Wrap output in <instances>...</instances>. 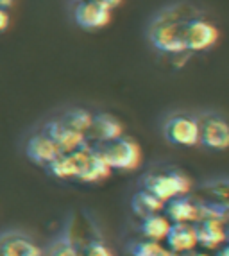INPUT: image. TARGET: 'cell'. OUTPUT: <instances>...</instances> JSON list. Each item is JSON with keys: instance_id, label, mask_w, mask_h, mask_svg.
I'll list each match as a JSON object with an SVG mask.
<instances>
[{"instance_id": "26", "label": "cell", "mask_w": 229, "mask_h": 256, "mask_svg": "<svg viewBox=\"0 0 229 256\" xmlns=\"http://www.w3.org/2000/svg\"><path fill=\"white\" fill-rule=\"evenodd\" d=\"M224 230H226V238L229 240V215H228V218H226V222H224Z\"/></svg>"}, {"instance_id": "4", "label": "cell", "mask_w": 229, "mask_h": 256, "mask_svg": "<svg viewBox=\"0 0 229 256\" xmlns=\"http://www.w3.org/2000/svg\"><path fill=\"white\" fill-rule=\"evenodd\" d=\"M163 136L178 147L199 146V118L188 113H176L163 124Z\"/></svg>"}, {"instance_id": "13", "label": "cell", "mask_w": 229, "mask_h": 256, "mask_svg": "<svg viewBox=\"0 0 229 256\" xmlns=\"http://www.w3.org/2000/svg\"><path fill=\"white\" fill-rule=\"evenodd\" d=\"M194 230H196L197 236V246L210 251H216V249L224 246L228 242L226 238V230L224 222L213 220V218H199L194 222Z\"/></svg>"}, {"instance_id": "1", "label": "cell", "mask_w": 229, "mask_h": 256, "mask_svg": "<svg viewBox=\"0 0 229 256\" xmlns=\"http://www.w3.org/2000/svg\"><path fill=\"white\" fill-rule=\"evenodd\" d=\"M184 4H174L162 9L147 27L148 43L162 54H182L184 48V26L190 16L182 11Z\"/></svg>"}, {"instance_id": "19", "label": "cell", "mask_w": 229, "mask_h": 256, "mask_svg": "<svg viewBox=\"0 0 229 256\" xmlns=\"http://www.w3.org/2000/svg\"><path fill=\"white\" fill-rule=\"evenodd\" d=\"M129 256H181L179 252L170 251L168 248L162 246V242L154 240H136L128 246Z\"/></svg>"}, {"instance_id": "7", "label": "cell", "mask_w": 229, "mask_h": 256, "mask_svg": "<svg viewBox=\"0 0 229 256\" xmlns=\"http://www.w3.org/2000/svg\"><path fill=\"white\" fill-rule=\"evenodd\" d=\"M199 146L210 150L229 149V122L216 113L199 118Z\"/></svg>"}, {"instance_id": "29", "label": "cell", "mask_w": 229, "mask_h": 256, "mask_svg": "<svg viewBox=\"0 0 229 256\" xmlns=\"http://www.w3.org/2000/svg\"><path fill=\"white\" fill-rule=\"evenodd\" d=\"M228 242H229V240H228Z\"/></svg>"}, {"instance_id": "5", "label": "cell", "mask_w": 229, "mask_h": 256, "mask_svg": "<svg viewBox=\"0 0 229 256\" xmlns=\"http://www.w3.org/2000/svg\"><path fill=\"white\" fill-rule=\"evenodd\" d=\"M218 29L215 24L197 14H192L184 26V48L186 52H206L218 42Z\"/></svg>"}, {"instance_id": "17", "label": "cell", "mask_w": 229, "mask_h": 256, "mask_svg": "<svg viewBox=\"0 0 229 256\" xmlns=\"http://www.w3.org/2000/svg\"><path fill=\"white\" fill-rule=\"evenodd\" d=\"M172 222L166 218V215L163 214H154L144 217L140 222V231L142 235L147 240H154V242H165L166 233L170 230Z\"/></svg>"}, {"instance_id": "10", "label": "cell", "mask_w": 229, "mask_h": 256, "mask_svg": "<svg viewBox=\"0 0 229 256\" xmlns=\"http://www.w3.org/2000/svg\"><path fill=\"white\" fill-rule=\"evenodd\" d=\"M60 154H61V150L58 149L54 140H52L48 134H45L43 131L29 136V140L26 142V156L34 165H40L47 168Z\"/></svg>"}, {"instance_id": "2", "label": "cell", "mask_w": 229, "mask_h": 256, "mask_svg": "<svg viewBox=\"0 0 229 256\" xmlns=\"http://www.w3.org/2000/svg\"><path fill=\"white\" fill-rule=\"evenodd\" d=\"M98 150L102 158L106 160L111 170L132 172L142 165L144 152L140 144L129 136H120L116 140L104 142V144H92Z\"/></svg>"}, {"instance_id": "15", "label": "cell", "mask_w": 229, "mask_h": 256, "mask_svg": "<svg viewBox=\"0 0 229 256\" xmlns=\"http://www.w3.org/2000/svg\"><path fill=\"white\" fill-rule=\"evenodd\" d=\"M163 212H165L166 218L170 222H188V224H194V222L199 220V204L194 202L192 199H188L186 196H179L166 201Z\"/></svg>"}, {"instance_id": "3", "label": "cell", "mask_w": 229, "mask_h": 256, "mask_svg": "<svg viewBox=\"0 0 229 256\" xmlns=\"http://www.w3.org/2000/svg\"><path fill=\"white\" fill-rule=\"evenodd\" d=\"M142 188L154 194L160 201L166 202L179 196H186L192 190V180L181 170H166V172H150L144 176Z\"/></svg>"}, {"instance_id": "25", "label": "cell", "mask_w": 229, "mask_h": 256, "mask_svg": "<svg viewBox=\"0 0 229 256\" xmlns=\"http://www.w3.org/2000/svg\"><path fill=\"white\" fill-rule=\"evenodd\" d=\"M11 4H13V0H0V8H4V9H9Z\"/></svg>"}, {"instance_id": "6", "label": "cell", "mask_w": 229, "mask_h": 256, "mask_svg": "<svg viewBox=\"0 0 229 256\" xmlns=\"http://www.w3.org/2000/svg\"><path fill=\"white\" fill-rule=\"evenodd\" d=\"M77 163V181L81 183H100V181L108 180L111 176V168L106 163V160L102 158L98 150L95 149L92 144L88 147H82L79 150H74Z\"/></svg>"}, {"instance_id": "22", "label": "cell", "mask_w": 229, "mask_h": 256, "mask_svg": "<svg viewBox=\"0 0 229 256\" xmlns=\"http://www.w3.org/2000/svg\"><path fill=\"white\" fill-rule=\"evenodd\" d=\"M8 27H9V13H8V9L0 8V32H4Z\"/></svg>"}, {"instance_id": "24", "label": "cell", "mask_w": 229, "mask_h": 256, "mask_svg": "<svg viewBox=\"0 0 229 256\" xmlns=\"http://www.w3.org/2000/svg\"><path fill=\"white\" fill-rule=\"evenodd\" d=\"M215 256H229V242H226L224 246L216 249V254Z\"/></svg>"}, {"instance_id": "28", "label": "cell", "mask_w": 229, "mask_h": 256, "mask_svg": "<svg viewBox=\"0 0 229 256\" xmlns=\"http://www.w3.org/2000/svg\"><path fill=\"white\" fill-rule=\"evenodd\" d=\"M77 2H79V0H77Z\"/></svg>"}, {"instance_id": "9", "label": "cell", "mask_w": 229, "mask_h": 256, "mask_svg": "<svg viewBox=\"0 0 229 256\" xmlns=\"http://www.w3.org/2000/svg\"><path fill=\"white\" fill-rule=\"evenodd\" d=\"M42 131L54 140V144L58 146V149L61 150V154L74 152V150H79V149H82V147L90 146V140L86 134L66 128L60 118L47 122V124L43 126Z\"/></svg>"}, {"instance_id": "14", "label": "cell", "mask_w": 229, "mask_h": 256, "mask_svg": "<svg viewBox=\"0 0 229 256\" xmlns=\"http://www.w3.org/2000/svg\"><path fill=\"white\" fill-rule=\"evenodd\" d=\"M165 244L170 251L179 252V254H186V252L194 251L197 248V236H196V230H194V224H188V222H172L168 233H166Z\"/></svg>"}, {"instance_id": "18", "label": "cell", "mask_w": 229, "mask_h": 256, "mask_svg": "<svg viewBox=\"0 0 229 256\" xmlns=\"http://www.w3.org/2000/svg\"><path fill=\"white\" fill-rule=\"evenodd\" d=\"M60 120L66 126V128L86 134V132L90 131L92 120H94V113L88 111V110H84V108H72V110L64 111Z\"/></svg>"}, {"instance_id": "23", "label": "cell", "mask_w": 229, "mask_h": 256, "mask_svg": "<svg viewBox=\"0 0 229 256\" xmlns=\"http://www.w3.org/2000/svg\"><path fill=\"white\" fill-rule=\"evenodd\" d=\"M98 2H102V4L108 6V8H110L111 11H113V9H116L120 4H122L124 0H98Z\"/></svg>"}, {"instance_id": "11", "label": "cell", "mask_w": 229, "mask_h": 256, "mask_svg": "<svg viewBox=\"0 0 229 256\" xmlns=\"http://www.w3.org/2000/svg\"><path fill=\"white\" fill-rule=\"evenodd\" d=\"M0 256H43V251L26 233L6 231L0 235Z\"/></svg>"}, {"instance_id": "8", "label": "cell", "mask_w": 229, "mask_h": 256, "mask_svg": "<svg viewBox=\"0 0 229 256\" xmlns=\"http://www.w3.org/2000/svg\"><path fill=\"white\" fill-rule=\"evenodd\" d=\"M111 13L98 0H79L74 8V22L84 30H98L111 22Z\"/></svg>"}, {"instance_id": "27", "label": "cell", "mask_w": 229, "mask_h": 256, "mask_svg": "<svg viewBox=\"0 0 229 256\" xmlns=\"http://www.w3.org/2000/svg\"><path fill=\"white\" fill-rule=\"evenodd\" d=\"M186 256H210V254H206V252H186Z\"/></svg>"}, {"instance_id": "16", "label": "cell", "mask_w": 229, "mask_h": 256, "mask_svg": "<svg viewBox=\"0 0 229 256\" xmlns=\"http://www.w3.org/2000/svg\"><path fill=\"white\" fill-rule=\"evenodd\" d=\"M163 208H165V202L160 201L154 194L147 192V190H138L134 196L131 197V210L136 217H148V215L154 214H163Z\"/></svg>"}, {"instance_id": "12", "label": "cell", "mask_w": 229, "mask_h": 256, "mask_svg": "<svg viewBox=\"0 0 229 256\" xmlns=\"http://www.w3.org/2000/svg\"><path fill=\"white\" fill-rule=\"evenodd\" d=\"M90 144H104V142L116 140V138L124 136V126L118 118L111 113H95L90 131L86 132Z\"/></svg>"}, {"instance_id": "20", "label": "cell", "mask_w": 229, "mask_h": 256, "mask_svg": "<svg viewBox=\"0 0 229 256\" xmlns=\"http://www.w3.org/2000/svg\"><path fill=\"white\" fill-rule=\"evenodd\" d=\"M48 256H81V251L70 236H61L50 246Z\"/></svg>"}, {"instance_id": "21", "label": "cell", "mask_w": 229, "mask_h": 256, "mask_svg": "<svg viewBox=\"0 0 229 256\" xmlns=\"http://www.w3.org/2000/svg\"><path fill=\"white\" fill-rule=\"evenodd\" d=\"M81 256H114V252L102 240H92L82 248Z\"/></svg>"}]
</instances>
